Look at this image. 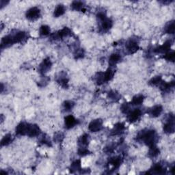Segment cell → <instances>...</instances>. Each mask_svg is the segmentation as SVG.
Segmentation results:
<instances>
[{
  "label": "cell",
  "instance_id": "24",
  "mask_svg": "<svg viewBox=\"0 0 175 175\" xmlns=\"http://www.w3.org/2000/svg\"><path fill=\"white\" fill-rule=\"evenodd\" d=\"M109 164L112 165L114 168H118L122 163V159L121 158V157H112V158H110V159L109 160Z\"/></svg>",
  "mask_w": 175,
  "mask_h": 175
},
{
  "label": "cell",
  "instance_id": "25",
  "mask_svg": "<svg viewBox=\"0 0 175 175\" xmlns=\"http://www.w3.org/2000/svg\"><path fill=\"white\" fill-rule=\"evenodd\" d=\"M13 139H14L13 136H12L11 134H6L2 140L1 142L2 146H8V145L12 143V142L13 141Z\"/></svg>",
  "mask_w": 175,
  "mask_h": 175
},
{
  "label": "cell",
  "instance_id": "31",
  "mask_svg": "<svg viewBox=\"0 0 175 175\" xmlns=\"http://www.w3.org/2000/svg\"><path fill=\"white\" fill-rule=\"evenodd\" d=\"M74 106H75V103L73 101H64L63 103L64 109L66 112L71 111V109L73 108Z\"/></svg>",
  "mask_w": 175,
  "mask_h": 175
},
{
  "label": "cell",
  "instance_id": "38",
  "mask_svg": "<svg viewBox=\"0 0 175 175\" xmlns=\"http://www.w3.org/2000/svg\"><path fill=\"white\" fill-rule=\"evenodd\" d=\"M121 111L124 114L128 113L129 112V106L128 103H123L121 106Z\"/></svg>",
  "mask_w": 175,
  "mask_h": 175
},
{
  "label": "cell",
  "instance_id": "4",
  "mask_svg": "<svg viewBox=\"0 0 175 175\" xmlns=\"http://www.w3.org/2000/svg\"><path fill=\"white\" fill-rule=\"evenodd\" d=\"M30 124L22 122L17 125L16 128V134L19 136H27Z\"/></svg>",
  "mask_w": 175,
  "mask_h": 175
},
{
  "label": "cell",
  "instance_id": "37",
  "mask_svg": "<svg viewBox=\"0 0 175 175\" xmlns=\"http://www.w3.org/2000/svg\"><path fill=\"white\" fill-rule=\"evenodd\" d=\"M64 139V134L62 133H57L54 136V141L56 142V143L60 142Z\"/></svg>",
  "mask_w": 175,
  "mask_h": 175
},
{
  "label": "cell",
  "instance_id": "40",
  "mask_svg": "<svg viewBox=\"0 0 175 175\" xmlns=\"http://www.w3.org/2000/svg\"><path fill=\"white\" fill-rule=\"evenodd\" d=\"M171 2H172V1H170V2H169V1H167V2H162L161 3L165 5V4H170Z\"/></svg>",
  "mask_w": 175,
  "mask_h": 175
},
{
  "label": "cell",
  "instance_id": "28",
  "mask_svg": "<svg viewBox=\"0 0 175 175\" xmlns=\"http://www.w3.org/2000/svg\"><path fill=\"white\" fill-rule=\"evenodd\" d=\"M57 81L64 88H69V79L66 78L65 75H61V77H60L57 80Z\"/></svg>",
  "mask_w": 175,
  "mask_h": 175
},
{
  "label": "cell",
  "instance_id": "27",
  "mask_svg": "<svg viewBox=\"0 0 175 175\" xmlns=\"http://www.w3.org/2000/svg\"><path fill=\"white\" fill-rule=\"evenodd\" d=\"M114 75V71L111 69H108L106 72H103L105 83H107V81H110V80L113 78Z\"/></svg>",
  "mask_w": 175,
  "mask_h": 175
},
{
  "label": "cell",
  "instance_id": "33",
  "mask_svg": "<svg viewBox=\"0 0 175 175\" xmlns=\"http://www.w3.org/2000/svg\"><path fill=\"white\" fill-rule=\"evenodd\" d=\"M121 95L116 91H110L108 93V97L114 101H118L121 98Z\"/></svg>",
  "mask_w": 175,
  "mask_h": 175
},
{
  "label": "cell",
  "instance_id": "36",
  "mask_svg": "<svg viewBox=\"0 0 175 175\" xmlns=\"http://www.w3.org/2000/svg\"><path fill=\"white\" fill-rule=\"evenodd\" d=\"M78 155L80 156H85L87 155L88 154H89V151L86 149V147H83V146H79V148L78 149Z\"/></svg>",
  "mask_w": 175,
  "mask_h": 175
},
{
  "label": "cell",
  "instance_id": "34",
  "mask_svg": "<svg viewBox=\"0 0 175 175\" xmlns=\"http://www.w3.org/2000/svg\"><path fill=\"white\" fill-rule=\"evenodd\" d=\"M50 33V28L47 26H42L40 28V34L41 36H47Z\"/></svg>",
  "mask_w": 175,
  "mask_h": 175
},
{
  "label": "cell",
  "instance_id": "5",
  "mask_svg": "<svg viewBox=\"0 0 175 175\" xmlns=\"http://www.w3.org/2000/svg\"><path fill=\"white\" fill-rule=\"evenodd\" d=\"M126 49L128 51L129 54H133L137 51V50L139 49V45L137 44V42L136 40L134 39H130L127 42L125 45Z\"/></svg>",
  "mask_w": 175,
  "mask_h": 175
},
{
  "label": "cell",
  "instance_id": "7",
  "mask_svg": "<svg viewBox=\"0 0 175 175\" xmlns=\"http://www.w3.org/2000/svg\"><path fill=\"white\" fill-rule=\"evenodd\" d=\"M52 62L50 60V58L47 57V58L45 59L43 61L41 62V64L39 66V72H41L42 75H45L46 72H48L51 68Z\"/></svg>",
  "mask_w": 175,
  "mask_h": 175
},
{
  "label": "cell",
  "instance_id": "23",
  "mask_svg": "<svg viewBox=\"0 0 175 175\" xmlns=\"http://www.w3.org/2000/svg\"><path fill=\"white\" fill-rule=\"evenodd\" d=\"M164 32L166 34H174V21H171L167 23L164 27Z\"/></svg>",
  "mask_w": 175,
  "mask_h": 175
},
{
  "label": "cell",
  "instance_id": "14",
  "mask_svg": "<svg viewBox=\"0 0 175 175\" xmlns=\"http://www.w3.org/2000/svg\"><path fill=\"white\" fill-rule=\"evenodd\" d=\"M162 111H163V108L161 106H155L154 107H151V109H149L148 113L152 118H156L160 116V114H161Z\"/></svg>",
  "mask_w": 175,
  "mask_h": 175
},
{
  "label": "cell",
  "instance_id": "35",
  "mask_svg": "<svg viewBox=\"0 0 175 175\" xmlns=\"http://www.w3.org/2000/svg\"><path fill=\"white\" fill-rule=\"evenodd\" d=\"M174 51H168L167 53L165 54V56H164V58H165L167 61H170L173 62L174 61Z\"/></svg>",
  "mask_w": 175,
  "mask_h": 175
},
{
  "label": "cell",
  "instance_id": "12",
  "mask_svg": "<svg viewBox=\"0 0 175 175\" xmlns=\"http://www.w3.org/2000/svg\"><path fill=\"white\" fill-rule=\"evenodd\" d=\"M142 115V112L140 109H136L134 111L130 112L129 114L127 116V119L130 122H135L137 120H139Z\"/></svg>",
  "mask_w": 175,
  "mask_h": 175
},
{
  "label": "cell",
  "instance_id": "6",
  "mask_svg": "<svg viewBox=\"0 0 175 175\" xmlns=\"http://www.w3.org/2000/svg\"><path fill=\"white\" fill-rule=\"evenodd\" d=\"M103 127V121L101 119H95L91 122L88 125V129L92 132H98Z\"/></svg>",
  "mask_w": 175,
  "mask_h": 175
},
{
  "label": "cell",
  "instance_id": "16",
  "mask_svg": "<svg viewBox=\"0 0 175 175\" xmlns=\"http://www.w3.org/2000/svg\"><path fill=\"white\" fill-rule=\"evenodd\" d=\"M15 43H20L27 39V34L24 32H17L14 34H12Z\"/></svg>",
  "mask_w": 175,
  "mask_h": 175
},
{
  "label": "cell",
  "instance_id": "17",
  "mask_svg": "<svg viewBox=\"0 0 175 175\" xmlns=\"http://www.w3.org/2000/svg\"><path fill=\"white\" fill-rule=\"evenodd\" d=\"M41 133V129L36 124H30L28 131L27 136L29 137H36L38 136Z\"/></svg>",
  "mask_w": 175,
  "mask_h": 175
},
{
  "label": "cell",
  "instance_id": "9",
  "mask_svg": "<svg viewBox=\"0 0 175 175\" xmlns=\"http://www.w3.org/2000/svg\"><path fill=\"white\" fill-rule=\"evenodd\" d=\"M172 45V42L171 41H167L162 45L157 47L154 49L155 53L157 54H166L170 51V49L171 48Z\"/></svg>",
  "mask_w": 175,
  "mask_h": 175
},
{
  "label": "cell",
  "instance_id": "11",
  "mask_svg": "<svg viewBox=\"0 0 175 175\" xmlns=\"http://www.w3.org/2000/svg\"><path fill=\"white\" fill-rule=\"evenodd\" d=\"M15 43L14 41V38L12 34L7 35V36H4L3 38L2 39L1 42V48L4 49L5 47H8L12 45Z\"/></svg>",
  "mask_w": 175,
  "mask_h": 175
},
{
  "label": "cell",
  "instance_id": "13",
  "mask_svg": "<svg viewBox=\"0 0 175 175\" xmlns=\"http://www.w3.org/2000/svg\"><path fill=\"white\" fill-rule=\"evenodd\" d=\"M125 129L124 123L122 122H118L114 126L113 129L111 131L112 136H117V135H120L123 133L124 130Z\"/></svg>",
  "mask_w": 175,
  "mask_h": 175
},
{
  "label": "cell",
  "instance_id": "39",
  "mask_svg": "<svg viewBox=\"0 0 175 175\" xmlns=\"http://www.w3.org/2000/svg\"><path fill=\"white\" fill-rule=\"evenodd\" d=\"M84 51L83 50L81 49H79L77 50V51L75 54V58L76 59H79V58H81V57H84Z\"/></svg>",
  "mask_w": 175,
  "mask_h": 175
},
{
  "label": "cell",
  "instance_id": "1",
  "mask_svg": "<svg viewBox=\"0 0 175 175\" xmlns=\"http://www.w3.org/2000/svg\"><path fill=\"white\" fill-rule=\"evenodd\" d=\"M137 140L142 142L146 146L151 147L155 145L157 141V136L154 130L145 129L141 131L137 136Z\"/></svg>",
  "mask_w": 175,
  "mask_h": 175
},
{
  "label": "cell",
  "instance_id": "18",
  "mask_svg": "<svg viewBox=\"0 0 175 175\" xmlns=\"http://www.w3.org/2000/svg\"><path fill=\"white\" fill-rule=\"evenodd\" d=\"M89 144V136L88 134H85L82 135L81 137H79L78 140V144L79 146L86 147Z\"/></svg>",
  "mask_w": 175,
  "mask_h": 175
},
{
  "label": "cell",
  "instance_id": "2",
  "mask_svg": "<svg viewBox=\"0 0 175 175\" xmlns=\"http://www.w3.org/2000/svg\"><path fill=\"white\" fill-rule=\"evenodd\" d=\"M164 131L166 134H173L174 132V117L173 114H170L166 123L164 126Z\"/></svg>",
  "mask_w": 175,
  "mask_h": 175
},
{
  "label": "cell",
  "instance_id": "26",
  "mask_svg": "<svg viewBox=\"0 0 175 175\" xmlns=\"http://www.w3.org/2000/svg\"><path fill=\"white\" fill-rule=\"evenodd\" d=\"M144 100V97L143 95H136L132 99L131 103L133 106H140V105H141L143 103Z\"/></svg>",
  "mask_w": 175,
  "mask_h": 175
},
{
  "label": "cell",
  "instance_id": "30",
  "mask_svg": "<svg viewBox=\"0 0 175 175\" xmlns=\"http://www.w3.org/2000/svg\"><path fill=\"white\" fill-rule=\"evenodd\" d=\"M159 149L157 148V147L155 145V146H152L151 147H150L149 155L150 157H155L159 154Z\"/></svg>",
  "mask_w": 175,
  "mask_h": 175
},
{
  "label": "cell",
  "instance_id": "10",
  "mask_svg": "<svg viewBox=\"0 0 175 175\" xmlns=\"http://www.w3.org/2000/svg\"><path fill=\"white\" fill-rule=\"evenodd\" d=\"M72 34V32L71 29L68 27H64L61 30L57 32L56 34H54L52 35V36L54 37V39H57V38H63L64 37H67L69 36H71Z\"/></svg>",
  "mask_w": 175,
  "mask_h": 175
},
{
  "label": "cell",
  "instance_id": "19",
  "mask_svg": "<svg viewBox=\"0 0 175 175\" xmlns=\"http://www.w3.org/2000/svg\"><path fill=\"white\" fill-rule=\"evenodd\" d=\"M65 11H66V8L64 5L62 4H59L56 6V9H55L54 12V15L55 17H59L65 13Z\"/></svg>",
  "mask_w": 175,
  "mask_h": 175
},
{
  "label": "cell",
  "instance_id": "29",
  "mask_svg": "<svg viewBox=\"0 0 175 175\" xmlns=\"http://www.w3.org/2000/svg\"><path fill=\"white\" fill-rule=\"evenodd\" d=\"M70 169H71V171L72 172L80 170H81V161L80 160H76V161H75L71 164Z\"/></svg>",
  "mask_w": 175,
  "mask_h": 175
},
{
  "label": "cell",
  "instance_id": "22",
  "mask_svg": "<svg viewBox=\"0 0 175 175\" xmlns=\"http://www.w3.org/2000/svg\"><path fill=\"white\" fill-rule=\"evenodd\" d=\"M151 174H164L165 173V169L161 164H157L152 167L151 170Z\"/></svg>",
  "mask_w": 175,
  "mask_h": 175
},
{
  "label": "cell",
  "instance_id": "3",
  "mask_svg": "<svg viewBox=\"0 0 175 175\" xmlns=\"http://www.w3.org/2000/svg\"><path fill=\"white\" fill-rule=\"evenodd\" d=\"M41 16V11L38 7H32L26 12V17L30 21H34L38 19Z\"/></svg>",
  "mask_w": 175,
  "mask_h": 175
},
{
  "label": "cell",
  "instance_id": "8",
  "mask_svg": "<svg viewBox=\"0 0 175 175\" xmlns=\"http://www.w3.org/2000/svg\"><path fill=\"white\" fill-rule=\"evenodd\" d=\"M101 23V26H100V31L102 32H108L109 29L112 28V21L107 17H106L104 19L99 21Z\"/></svg>",
  "mask_w": 175,
  "mask_h": 175
},
{
  "label": "cell",
  "instance_id": "15",
  "mask_svg": "<svg viewBox=\"0 0 175 175\" xmlns=\"http://www.w3.org/2000/svg\"><path fill=\"white\" fill-rule=\"evenodd\" d=\"M64 120H65L64 121L65 127H66V129L72 128V127L75 126L77 124V121L75 118L74 116H72V115L67 116Z\"/></svg>",
  "mask_w": 175,
  "mask_h": 175
},
{
  "label": "cell",
  "instance_id": "21",
  "mask_svg": "<svg viewBox=\"0 0 175 175\" xmlns=\"http://www.w3.org/2000/svg\"><path fill=\"white\" fill-rule=\"evenodd\" d=\"M71 7L72 10H74V11H83L84 7V2H82L74 1L72 2Z\"/></svg>",
  "mask_w": 175,
  "mask_h": 175
},
{
  "label": "cell",
  "instance_id": "20",
  "mask_svg": "<svg viewBox=\"0 0 175 175\" xmlns=\"http://www.w3.org/2000/svg\"><path fill=\"white\" fill-rule=\"evenodd\" d=\"M121 60V57L119 54H112L109 58V64L111 66L116 65Z\"/></svg>",
  "mask_w": 175,
  "mask_h": 175
},
{
  "label": "cell",
  "instance_id": "32",
  "mask_svg": "<svg viewBox=\"0 0 175 175\" xmlns=\"http://www.w3.org/2000/svg\"><path fill=\"white\" fill-rule=\"evenodd\" d=\"M162 82V79L161 76H156L152 78L149 81V84L152 85V86H158L160 85Z\"/></svg>",
  "mask_w": 175,
  "mask_h": 175
}]
</instances>
